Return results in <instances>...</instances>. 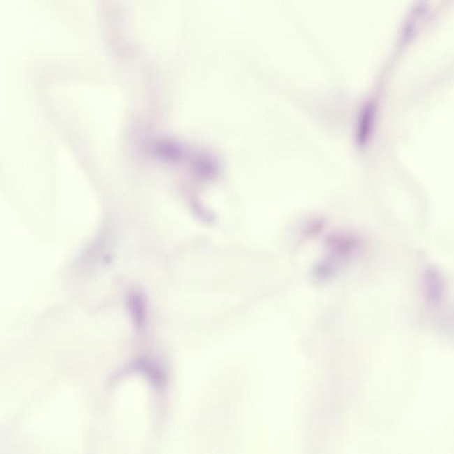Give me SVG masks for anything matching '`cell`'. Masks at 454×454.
<instances>
[{"mask_svg":"<svg viewBox=\"0 0 454 454\" xmlns=\"http://www.w3.org/2000/svg\"><path fill=\"white\" fill-rule=\"evenodd\" d=\"M129 301L131 312L133 315L134 321H136L137 325H142V321L145 318V310L144 304L142 300H141V298L140 295L135 294L133 297L130 298Z\"/></svg>","mask_w":454,"mask_h":454,"instance_id":"3957f363","label":"cell"},{"mask_svg":"<svg viewBox=\"0 0 454 454\" xmlns=\"http://www.w3.org/2000/svg\"><path fill=\"white\" fill-rule=\"evenodd\" d=\"M374 108H367L365 110L364 113L362 114L360 122V130L358 133V140L360 143L364 144L365 141L367 140L368 133H370L372 124L374 122Z\"/></svg>","mask_w":454,"mask_h":454,"instance_id":"7a4b0ae2","label":"cell"},{"mask_svg":"<svg viewBox=\"0 0 454 454\" xmlns=\"http://www.w3.org/2000/svg\"><path fill=\"white\" fill-rule=\"evenodd\" d=\"M440 276L437 272L430 271L427 272L425 276V293L427 300L436 304L442 298V293L444 291V285L442 281L439 278Z\"/></svg>","mask_w":454,"mask_h":454,"instance_id":"6da1fadb","label":"cell"}]
</instances>
